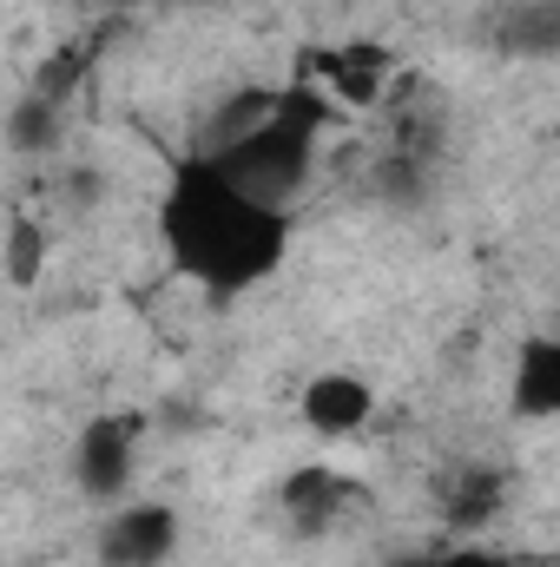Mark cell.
<instances>
[{
  "label": "cell",
  "mask_w": 560,
  "mask_h": 567,
  "mask_svg": "<svg viewBox=\"0 0 560 567\" xmlns=\"http://www.w3.org/2000/svg\"><path fill=\"white\" fill-rule=\"evenodd\" d=\"M178 508L172 502H113V515L93 535V561L100 567H165L178 555Z\"/></svg>",
  "instance_id": "5"
},
{
  "label": "cell",
  "mask_w": 560,
  "mask_h": 567,
  "mask_svg": "<svg viewBox=\"0 0 560 567\" xmlns=\"http://www.w3.org/2000/svg\"><path fill=\"white\" fill-rule=\"evenodd\" d=\"M297 416H303L310 435H323V442L363 435V429L376 423V383L363 370H317L297 390Z\"/></svg>",
  "instance_id": "6"
},
{
  "label": "cell",
  "mask_w": 560,
  "mask_h": 567,
  "mask_svg": "<svg viewBox=\"0 0 560 567\" xmlns=\"http://www.w3.org/2000/svg\"><path fill=\"white\" fill-rule=\"evenodd\" d=\"M290 238H297L290 212L238 192L205 152L172 165L165 198H158V245L178 278H191L211 297H245L283 271Z\"/></svg>",
  "instance_id": "1"
},
{
  "label": "cell",
  "mask_w": 560,
  "mask_h": 567,
  "mask_svg": "<svg viewBox=\"0 0 560 567\" xmlns=\"http://www.w3.org/2000/svg\"><path fill=\"white\" fill-rule=\"evenodd\" d=\"M356 495H363L356 482H343L336 468H317V462H310V468H297L278 488V508H283V522H290L297 542H317V535H330V528L356 508Z\"/></svg>",
  "instance_id": "7"
},
{
  "label": "cell",
  "mask_w": 560,
  "mask_h": 567,
  "mask_svg": "<svg viewBox=\"0 0 560 567\" xmlns=\"http://www.w3.org/2000/svg\"><path fill=\"white\" fill-rule=\"evenodd\" d=\"M0 271H7V284H20V290H33V284L46 278V231H40V218H27V212H13V218H7Z\"/></svg>",
  "instance_id": "10"
},
{
  "label": "cell",
  "mask_w": 560,
  "mask_h": 567,
  "mask_svg": "<svg viewBox=\"0 0 560 567\" xmlns=\"http://www.w3.org/2000/svg\"><path fill=\"white\" fill-rule=\"evenodd\" d=\"M139 442H145L139 410H106V416H93V423L80 429V442H73V482H80V495L120 502V495L133 488V475H139Z\"/></svg>",
  "instance_id": "4"
},
{
  "label": "cell",
  "mask_w": 560,
  "mask_h": 567,
  "mask_svg": "<svg viewBox=\"0 0 560 567\" xmlns=\"http://www.w3.org/2000/svg\"><path fill=\"white\" fill-rule=\"evenodd\" d=\"M508 403H515V416H528V423H554L560 416V337H521Z\"/></svg>",
  "instance_id": "8"
},
{
  "label": "cell",
  "mask_w": 560,
  "mask_h": 567,
  "mask_svg": "<svg viewBox=\"0 0 560 567\" xmlns=\"http://www.w3.org/2000/svg\"><path fill=\"white\" fill-rule=\"evenodd\" d=\"M403 567H508V555H495V548H442V555H422V561H403Z\"/></svg>",
  "instance_id": "12"
},
{
  "label": "cell",
  "mask_w": 560,
  "mask_h": 567,
  "mask_svg": "<svg viewBox=\"0 0 560 567\" xmlns=\"http://www.w3.org/2000/svg\"><path fill=\"white\" fill-rule=\"evenodd\" d=\"M396 53L383 40H343V47H323V53H303V86H317L330 106H350V113H370L390 100L396 86Z\"/></svg>",
  "instance_id": "3"
},
{
  "label": "cell",
  "mask_w": 560,
  "mask_h": 567,
  "mask_svg": "<svg viewBox=\"0 0 560 567\" xmlns=\"http://www.w3.org/2000/svg\"><path fill=\"white\" fill-rule=\"evenodd\" d=\"M53 140H60V106H46L40 93H27V100L13 106V120H7V145H20V152H46Z\"/></svg>",
  "instance_id": "11"
},
{
  "label": "cell",
  "mask_w": 560,
  "mask_h": 567,
  "mask_svg": "<svg viewBox=\"0 0 560 567\" xmlns=\"http://www.w3.org/2000/svg\"><path fill=\"white\" fill-rule=\"evenodd\" d=\"M330 100L317 93V86H283L278 106L251 126V133H238V140L211 145L205 158L238 185V192H251L258 205H278L290 212V198L310 185V172H317V133L330 126Z\"/></svg>",
  "instance_id": "2"
},
{
  "label": "cell",
  "mask_w": 560,
  "mask_h": 567,
  "mask_svg": "<svg viewBox=\"0 0 560 567\" xmlns=\"http://www.w3.org/2000/svg\"><path fill=\"white\" fill-rule=\"evenodd\" d=\"M501 502H508V475L495 462H468V468H455V482L442 495V522L455 535H475V528H488L501 515Z\"/></svg>",
  "instance_id": "9"
}]
</instances>
